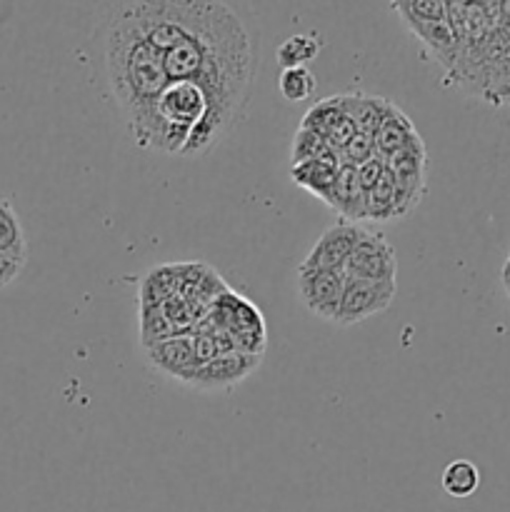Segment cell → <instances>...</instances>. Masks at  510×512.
Returning <instances> with one entry per match:
<instances>
[{"label":"cell","mask_w":510,"mask_h":512,"mask_svg":"<svg viewBox=\"0 0 510 512\" xmlns=\"http://www.w3.org/2000/svg\"><path fill=\"white\" fill-rule=\"evenodd\" d=\"M120 13L163 53L170 80H193L210 113L185 145V158L208 153L243 115L255 78V43L220 0H130Z\"/></svg>","instance_id":"6da1fadb"},{"label":"cell","mask_w":510,"mask_h":512,"mask_svg":"<svg viewBox=\"0 0 510 512\" xmlns=\"http://www.w3.org/2000/svg\"><path fill=\"white\" fill-rule=\"evenodd\" d=\"M105 70L125 123L130 125L135 145L143 150H158L160 123L155 103L170 83L163 65V53L143 38L138 28L115 13L105 38Z\"/></svg>","instance_id":"7a4b0ae2"},{"label":"cell","mask_w":510,"mask_h":512,"mask_svg":"<svg viewBox=\"0 0 510 512\" xmlns=\"http://www.w3.org/2000/svg\"><path fill=\"white\" fill-rule=\"evenodd\" d=\"M195 325L225 330V333L233 338L235 350H238V353L263 355L265 345H268L263 313H260L248 298H243V295L235 293V290L230 288L223 290V293L215 298L213 308L208 310V315H205L203 320H198Z\"/></svg>","instance_id":"3957f363"},{"label":"cell","mask_w":510,"mask_h":512,"mask_svg":"<svg viewBox=\"0 0 510 512\" xmlns=\"http://www.w3.org/2000/svg\"><path fill=\"white\" fill-rule=\"evenodd\" d=\"M395 293H398L395 280L380 283V280H360L345 275L343 298H340V308L335 313L333 325L348 328V325H360L373 315L385 313L393 305Z\"/></svg>","instance_id":"277c9868"},{"label":"cell","mask_w":510,"mask_h":512,"mask_svg":"<svg viewBox=\"0 0 510 512\" xmlns=\"http://www.w3.org/2000/svg\"><path fill=\"white\" fill-rule=\"evenodd\" d=\"M385 165L398 180V200H400V218L408 215L420 205L428 185V150L420 135H415L408 145L395 150L385 158Z\"/></svg>","instance_id":"5b68a950"},{"label":"cell","mask_w":510,"mask_h":512,"mask_svg":"<svg viewBox=\"0 0 510 512\" xmlns=\"http://www.w3.org/2000/svg\"><path fill=\"white\" fill-rule=\"evenodd\" d=\"M348 278L360 280H380V283H390L398 278V258H395V248L383 233L375 230H365L360 243L355 245L353 255L348 258L343 270Z\"/></svg>","instance_id":"8992f818"},{"label":"cell","mask_w":510,"mask_h":512,"mask_svg":"<svg viewBox=\"0 0 510 512\" xmlns=\"http://www.w3.org/2000/svg\"><path fill=\"white\" fill-rule=\"evenodd\" d=\"M345 273L343 270H323V268H303L298 265V295L305 308L318 318L333 323L335 313L343 298Z\"/></svg>","instance_id":"52a82bcc"},{"label":"cell","mask_w":510,"mask_h":512,"mask_svg":"<svg viewBox=\"0 0 510 512\" xmlns=\"http://www.w3.org/2000/svg\"><path fill=\"white\" fill-rule=\"evenodd\" d=\"M260 360L263 355H248V353H223V355H215L213 360L200 365L185 385L193 390H230L235 385H240L243 380H248L255 370L260 368Z\"/></svg>","instance_id":"ba28073f"},{"label":"cell","mask_w":510,"mask_h":512,"mask_svg":"<svg viewBox=\"0 0 510 512\" xmlns=\"http://www.w3.org/2000/svg\"><path fill=\"white\" fill-rule=\"evenodd\" d=\"M365 230L360 223H348V220H340L338 225L325 230L318 238V243L313 245L305 260L300 265L303 268H323V270H345V263L353 255L355 245L360 243V238L365 235Z\"/></svg>","instance_id":"9c48e42d"},{"label":"cell","mask_w":510,"mask_h":512,"mask_svg":"<svg viewBox=\"0 0 510 512\" xmlns=\"http://www.w3.org/2000/svg\"><path fill=\"white\" fill-rule=\"evenodd\" d=\"M300 125L323 135L335 153H340V150L348 145V140L358 133L348 108H345L343 95H330V98L318 100V103L303 115V123Z\"/></svg>","instance_id":"30bf717a"},{"label":"cell","mask_w":510,"mask_h":512,"mask_svg":"<svg viewBox=\"0 0 510 512\" xmlns=\"http://www.w3.org/2000/svg\"><path fill=\"white\" fill-rule=\"evenodd\" d=\"M145 358L153 365L155 370H160L163 375H168L170 380H178L185 385V380L200 368V360L195 355L193 345V333L190 335H173V338L158 340V343L148 345L145 348Z\"/></svg>","instance_id":"8fae6325"},{"label":"cell","mask_w":510,"mask_h":512,"mask_svg":"<svg viewBox=\"0 0 510 512\" xmlns=\"http://www.w3.org/2000/svg\"><path fill=\"white\" fill-rule=\"evenodd\" d=\"M328 208L335 210L340 215V220H348V223H363V220H368V213H365V190L360 185L358 168L340 165L333 193H330L328 200Z\"/></svg>","instance_id":"7c38bea8"},{"label":"cell","mask_w":510,"mask_h":512,"mask_svg":"<svg viewBox=\"0 0 510 512\" xmlns=\"http://www.w3.org/2000/svg\"><path fill=\"white\" fill-rule=\"evenodd\" d=\"M340 160H308V163H298L290 170V178L298 188L308 190L318 200L328 205L330 193H333L335 178H338Z\"/></svg>","instance_id":"4fadbf2b"},{"label":"cell","mask_w":510,"mask_h":512,"mask_svg":"<svg viewBox=\"0 0 510 512\" xmlns=\"http://www.w3.org/2000/svg\"><path fill=\"white\" fill-rule=\"evenodd\" d=\"M343 100L350 118H353L355 130L365 135H373V138L380 130V125H383L390 105H393L390 100L378 98V95H365V93H345Z\"/></svg>","instance_id":"5bb4252c"},{"label":"cell","mask_w":510,"mask_h":512,"mask_svg":"<svg viewBox=\"0 0 510 512\" xmlns=\"http://www.w3.org/2000/svg\"><path fill=\"white\" fill-rule=\"evenodd\" d=\"M415 135H418V130H415L413 120H410L398 105H390L383 125H380V130L375 133V153L385 160L388 155H393L395 150L408 145Z\"/></svg>","instance_id":"9a60e30c"},{"label":"cell","mask_w":510,"mask_h":512,"mask_svg":"<svg viewBox=\"0 0 510 512\" xmlns=\"http://www.w3.org/2000/svg\"><path fill=\"white\" fill-rule=\"evenodd\" d=\"M365 213H368V220H378V223L400 218L398 180L388 168H385L383 178L365 193Z\"/></svg>","instance_id":"2e32d148"},{"label":"cell","mask_w":510,"mask_h":512,"mask_svg":"<svg viewBox=\"0 0 510 512\" xmlns=\"http://www.w3.org/2000/svg\"><path fill=\"white\" fill-rule=\"evenodd\" d=\"M180 293V263L158 265L140 283V305H160Z\"/></svg>","instance_id":"e0dca14e"},{"label":"cell","mask_w":510,"mask_h":512,"mask_svg":"<svg viewBox=\"0 0 510 512\" xmlns=\"http://www.w3.org/2000/svg\"><path fill=\"white\" fill-rule=\"evenodd\" d=\"M0 253L28 263V240L10 200L0 198Z\"/></svg>","instance_id":"ac0fdd59"},{"label":"cell","mask_w":510,"mask_h":512,"mask_svg":"<svg viewBox=\"0 0 510 512\" xmlns=\"http://www.w3.org/2000/svg\"><path fill=\"white\" fill-rule=\"evenodd\" d=\"M393 5L410 30L420 28V25L450 20L448 0H395Z\"/></svg>","instance_id":"d6986e66"},{"label":"cell","mask_w":510,"mask_h":512,"mask_svg":"<svg viewBox=\"0 0 510 512\" xmlns=\"http://www.w3.org/2000/svg\"><path fill=\"white\" fill-rule=\"evenodd\" d=\"M320 38L315 33H295L285 38L278 48V63L283 68H300V65L313 63L320 55Z\"/></svg>","instance_id":"ffe728a7"},{"label":"cell","mask_w":510,"mask_h":512,"mask_svg":"<svg viewBox=\"0 0 510 512\" xmlns=\"http://www.w3.org/2000/svg\"><path fill=\"white\" fill-rule=\"evenodd\" d=\"M440 485L450 498H470L480 488V470L470 460H453L445 465Z\"/></svg>","instance_id":"44dd1931"},{"label":"cell","mask_w":510,"mask_h":512,"mask_svg":"<svg viewBox=\"0 0 510 512\" xmlns=\"http://www.w3.org/2000/svg\"><path fill=\"white\" fill-rule=\"evenodd\" d=\"M308 160H338V153L330 148L328 140L318 135L315 130H308L300 125L293 138V153H290V165L308 163Z\"/></svg>","instance_id":"7402d4cb"},{"label":"cell","mask_w":510,"mask_h":512,"mask_svg":"<svg viewBox=\"0 0 510 512\" xmlns=\"http://www.w3.org/2000/svg\"><path fill=\"white\" fill-rule=\"evenodd\" d=\"M315 75L310 73L308 65H300V68H283L278 78L280 95H283L288 103H305V100L313 98L315 93Z\"/></svg>","instance_id":"603a6c76"},{"label":"cell","mask_w":510,"mask_h":512,"mask_svg":"<svg viewBox=\"0 0 510 512\" xmlns=\"http://www.w3.org/2000/svg\"><path fill=\"white\" fill-rule=\"evenodd\" d=\"M375 138L365 133H355L353 138L348 140L343 150L338 153L340 165H350V168H360L363 163H368L370 158H375Z\"/></svg>","instance_id":"cb8c5ba5"},{"label":"cell","mask_w":510,"mask_h":512,"mask_svg":"<svg viewBox=\"0 0 510 512\" xmlns=\"http://www.w3.org/2000/svg\"><path fill=\"white\" fill-rule=\"evenodd\" d=\"M385 168H388V165H385V160L380 158V155H375V158H370L368 163L360 165V168H358V178H360V185H363L365 193H368V190L373 188V185L378 183L380 178H383Z\"/></svg>","instance_id":"d4e9b609"},{"label":"cell","mask_w":510,"mask_h":512,"mask_svg":"<svg viewBox=\"0 0 510 512\" xmlns=\"http://www.w3.org/2000/svg\"><path fill=\"white\" fill-rule=\"evenodd\" d=\"M23 268H25L23 260L10 258V255L0 253V290L8 288V285L13 283L20 273H23Z\"/></svg>","instance_id":"484cf974"},{"label":"cell","mask_w":510,"mask_h":512,"mask_svg":"<svg viewBox=\"0 0 510 512\" xmlns=\"http://www.w3.org/2000/svg\"><path fill=\"white\" fill-rule=\"evenodd\" d=\"M500 283H503L505 298H508V303H510V273L508 270H500Z\"/></svg>","instance_id":"4316f807"},{"label":"cell","mask_w":510,"mask_h":512,"mask_svg":"<svg viewBox=\"0 0 510 512\" xmlns=\"http://www.w3.org/2000/svg\"><path fill=\"white\" fill-rule=\"evenodd\" d=\"M503 270H508V273H510V253H508V258H505V265H503Z\"/></svg>","instance_id":"83f0119b"},{"label":"cell","mask_w":510,"mask_h":512,"mask_svg":"<svg viewBox=\"0 0 510 512\" xmlns=\"http://www.w3.org/2000/svg\"><path fill=\"white\" fill-rule=\"evenodd\" d=\"M393 3H395V0H393Z\"/></svg>","instance_id":"f1b7e54d"}]
</instances>
